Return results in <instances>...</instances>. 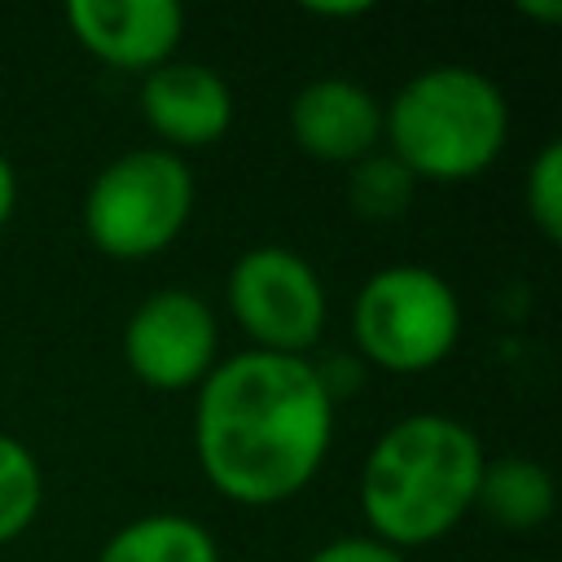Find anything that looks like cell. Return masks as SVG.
<instances>
[{"instance_id":"9c48e42d","label":"cell","mask_w":562,"mask_h":562,"mask_svg":"<svg viewBox=\"0 0 562 562\" xmlns=\"http://www.w3.org/2000/svg\"><path fill=\"white\" fill-rule=\"evenodd\" d=\"M140 114L162 149H202L233 127V88L202 61H162L140 79Z\"/></svg>"},{"instance_id":"8fae6325","label":"cell","mask_w":562,"mask_h":562,"mask_svg":"<svg viewBox=\"0 0 562 562\" xmlns=\"http://www.w3.org/2000/svg\"><path fill=\"white\" fill-rule=\"evenodd\" d=\"M558 487L553 474L531 457H496L483 465L474 509H483L505 531H536L553 518Z\"/></svg>"},{"instance_id":"ac0fdd59","label":"cell","mask_w":562,"mask_h":562,"mask_svg":"<svg viewBox=\"0 0 562 562\" xmlns=\"http://www.w3.org/2000/svg\"><path fill=\"white\" fill-rule=\"evenodd\" d=\"M307 18H325V22H356L373 13V0H307L303 4Z\"/></svg>"},{"instance_id":"7c38bea8","label":"cell","mask_w":562,"mask_h":562,"mask_svg":"<svg viewBox=\"0 0 562 562\" xmlns=\"http://www.w3.org/2000/svg\"><path fill=\"white\" fill-rule=\"evenodd\" d=\"M97 562H220V544L198 518L158 509L123 522L101 544Z\"/></svg>"},{"instance_id":"7a4b0ae2","label":"cell","mask_w":562,"mask_h":562,"mask_svg":"<svg viewBox=\"0 0 562 562\" xmlns=\"http://www.w3.org/2000/svg\"><path fill=\"white\" fill-rule=\"evenodd\" d=\"M487 452L479 435L448 413H408L391 422L360 465V514L369 536L391 549H422L457 531L474 509Z\"/></svg>"},{"instance_id":"30bf717a","label":"cell","mask_w":562,"mask_h":562,"mask_svg":"<svg viewBox=\"0 0 562 562\" xmlns=\"http://www.w3.org/2000/svg\"><path fill=\"white\" fill-rule=\"evenodd\" d=\"M290 136L307 158L351 167L382 145V101L342 75L312 79L290 101Z\"/></svg>"},{"instance_id":"5bb4252c","label":"cell","mask_w":562,"mask_h":562,"mask_svg":"<svg viewBox=\"0 0 562 562\" xmlns=\"http://www.w3.org/2000/svg\"><path fill=\"white\" fill-rule=\"evenodd\" d=\"M44 505V470L35 452L0 430V549L26 536Z\"/></svg>"},{"instance_id":"ffe728a7","label":"cell","mask_w":562,"mask_h":562,"mask_svg":"<svg viewBox=\"0 0 562 562\" xmlns=\"http://www.w3.org/2000/svg\"><path fill=\"white\" fill-rule=\"evenodd\" d=\"M518 13L536 22H562V0H518Z\"/></svg>"},{"instance_id":"8992f818","label":"cell","mask_w":562,"mask_h":562,"mask_svg":"<svg viewBox=\"0 0 562 562\" xmlns=\"http://www.w3.org/2000/svg\"><path fill=\"white\" fill-rule=\"evenodd\" d=\"M224 303L255 351L307 356L329 321L321 272L290 246H250L233 259Z\"/></svg>"},{"instance_id":"9a60e30c","label":"cell","mask_w":562,"mask_h":562,"mask_svg":"<svg viewBox=\"0 0 562 562\" xmlns=\"http://www.w3.org/2000/svg\"><path fill=\"white\" fill-rule=\"evenodd\" d=\"M522 206L544 241L562 237V140H544L540 154L531 158V171L522 184Z\"/></svg>"},{"instance_id":"ba28073f","label":"cell","mask_w":562,"mask_h":562,"mask_svg":"<svg viewBox=\"0 0 562 562\" xmlns=\"http://www.w3.org/2000/svg\"><path fill=\"white\" fill-rule=\"evenodd\" d=\"M66 26L101 66L149 75L176 57L184 9L171 0H70Z\"/></svg>"},{"instance_id":"d6986e66","label":"cell","mask_w":562,"mask_h":562,"mask_svg":"<svg viewBox=\"0 0 562 562\" xmlns=\"http://www.w3.org/2000/svg\"><path fill=\"white\" fill-rule=\"evenodd\" d=\"M13 206H18V171H13V162L0 154V228L13 220Z\"/></svg>"},{"instance_id":"277c9868","label":"cell","mask_w":562,"mask_h":562,"mask_svg":"<svg viewBox=\"0 0 562 562\" xmlns=\"http://www.w3.org/2000/svg\"><path fill=\"white\" fill-rule=\"evenodd\" d=\"M193 202L198 184L180 154L162 145L127 149L92 176L83 193V233L110 259H154L189 228Z\"/></svg>"},{"instance_id":"5b68a950","label":"cell","mask_w":562,"mask_h":562,"mask_svg":"<svg viewBox=\"0 0 562 562\" xmlns=\"http://www.w3.org/2000/svg\"><path fill=\"white\" fill-rule=\"evenodd\" d=\"M356 356L386 373H426L457 351L461 299L426 263L369 272L351 303Z\"/></svg>"},{"instance_id":"3957f363","label":"cell","mask_w":562,"mask_h":562,"mask_svg":"<svg viewBox=\"0 0 562 562\" xmlns=\"http://www.w3.org/2000/svg\"><path fill=\"white\" fill-rule=\"evenodd\" d=\"M382 136L417 184H461L505 154L509 101L479 66H426L382 110Z\"/></svg>"},{"instance_id":"e0dca14e","label":"cell","mask_w":562,"mask_h":562,"mask_svg":"<svg viewBox=\"0 0 562 562\" xmlns=\"http://www.w3.org/2000/svg\"><path fill=\"white\" fill-rule=\"evenodd\" d=\"M312 364H316V378H321V386L334 404L364 386V360L360 356H325V360H312Z\"/></svg>"},{"instance_id":"52a82bcc","label":"cell","mask_w":562,"mask_h":562,"mask_svg":"<svg viewBox=\"0 0 562 562\" xmlns=\"http://www.w3.org/2000/svg\"><path fill=\"white\" fill-rule=\"evenodd\" d=\"M123 360L149 391H198L220 360V325L202 294L154 290L123 325Z\"/></svg>"},{"instance_id":"4fadbf2b","label":"cell","mask_w":562,"mask_h":562,"mask_svg":"<svg viewBox=\"0 0 562 562\" xmlns=\"http://www.w3.org/2000/svg\"><path fill=\"white\" fill-rule=\"evenodd\" d=\"M413 193L417 180L386 149H373L347 167V202L360 220H400L413 206Z\"/></svg>"},{"instance_id":"2e32d148","label":"cell","mask_w":562,"mask_h":562,"mask_svg":"<svg viewBox=\"0 0 562 562\" xmlns=\"http://www.w3.org/2000/svg\"><path fill=\"white\" fill-rule=\"evenodd\" d=\"M303 562H408V558L373 536H338V540H325L321 549H312Z\"/></svg>"},{"instance_id":"6da1fadb","label":"cell","mask_w":562,"mask_h":562,"mask_svg":"<svg viewBox=\"0 0 562 562\" xmlns=\"http://www.w3.org/2000/svg\"><path fill=\"white\" fill-rule=\"evenodd\" d=\"M334 400L307 356L237 351L215 360L193 400V457L233 505L294 501L334 443Z\"/></svg>"}]
</instances>
